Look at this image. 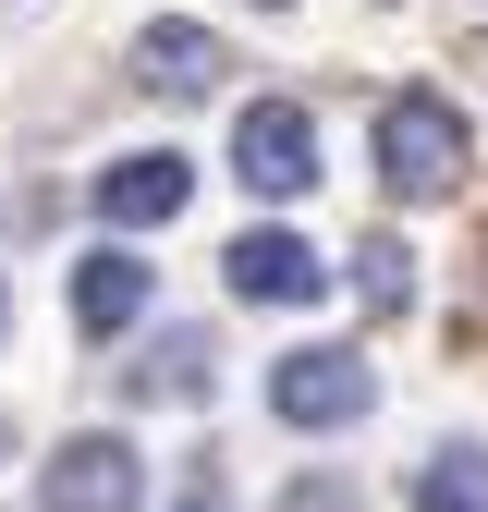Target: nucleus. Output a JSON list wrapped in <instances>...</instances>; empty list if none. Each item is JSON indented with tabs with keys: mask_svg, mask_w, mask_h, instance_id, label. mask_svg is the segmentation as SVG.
I'll list each match as a JSON object with an SVG mask.
<instances>
[{
	"mask_svg": "<svg viewBox=\"0 0 488 512\" xmlns=\"http://www.w3.org/2000/svg\"><path fill=\"white\" fill-rule=\"evenodd\" d=\"M379 183H391V196H452V183H464V110L440 86H403L379 110Z\"/></svg>",
	"mask_w": 488,
	"mask_h": 512,
	"instance_id": "obj_1",
	"label": "nucleus"
},
{
	"mask_svg": "<svg viewBox=\"0 0 488 512\" xmlns=\"http://www.w3.org/2000/svg\"><path fill=\"white\" fill-rule=\"evenodd\" d=\"M37 512H147L135 439H61L49 476H37Z\"/></svg>",
	"mask_w": 488,
	"mask_h": 512,
	"instance_id": "obj_2",
	"label": "nucleus"
},
{
	"mask_svg": "<svg viewBox=\"0 0 488 512\" xmlns=\"http://www.w3.org/2000/svg\"><path fill=\"white\" fill-rule=\"evenodd\" d=\"M232 171L257 183V196H305V183H318V122H305L293 98L232 110Z\"/></svg>",
	"mask_w": 488,
	"mask_h": 512,
	"instance_id": "obj_3",
	"label": "nucleus"
},
{
	"mask_svg": "<svg viewBox=\"0 0 488 512\" xmlns=\"http://www.w3.org/2000/svg\"><path fill=\"white\" fill-rule=\"evenodd\" d=\"M269 403H281V427H354L366 415V366L342 342H305V354L269 366Z\"/></svg>",
	"mask_w": 488,
	"mask_h": 512,
	"instance_id": "obj_4",
	"label": "nucleus"
},
{
	"mask_svg": "<svg viewBox=\"0 0 488 512\" xmlns=\"http://www.w3.org/2000/svg\"><path fill=\"white\" fill-rule=\"evenodd\" d=\"M183 196H196V171H183L171 147L110 159V171H98V220H110V232H171V220H183Z\"/></svg>",
	"mask_w": 488,
	"mask_h": 512,
	"instance_id": "obj_5",
	"label": "nucleus"
},
{
	"mask_svg": "<svg viewBox=\"0 0 488 512\" xmlns=\"http://www.w3.org/2000/svg\"><path fill=\"white\" fill-rule=\"evenodd\" d=\"M220 269H232V293H244V305H318V293H330L318 244H293V232H244Z\"/></svg>",
	"mask_w": 488,
	"mask_h": 512,
	"instance_id": "obj_6",
	"label": "nucleus"
},
{
	"mask_svg": "<svg viewBox=\"0 0 488 512\" xmlns=\"http://www.w3.org/2000/svg\"><path fill=\"white\" fill-rule=\"evenodd\" d=\"M220 74H232V49L208 25H147V49H135V86H159V98H208Z\"/></svg>",
	"mask_w": 488,
	"mask_h": 512,
	"instance_id": "obj_7",
	"label": "nucleus"
},
{
	"mask_svg": "<svg viewBox=\"0 0 488 512\" xmlns=\"http://www.w3.org/2000/svg\"><path fill=\"white\" fill-rule=\"evenodd\" d=\"M74 317H86L98 342H110V330H135V317H147V269H135L122 244H98L86 269H74Z\"/></svg>",
	"mask_w": 488,
	"mask_h": 512,
	"instance_id": "obj_8",
	"label": "nucleus"
},
{
	"mask_svg": "<svg viewBox=\"0 0 488 512\" xmlns=\"http://www.w3.org/2000/svg\"><path fill=\"white\" fill-rule=\"evenodd\" d=\"M135 391H147V403H159V391H171V403H208V330H159V354L135 366Z\"/></svg>",
	"mask_w": 488,
	"mask_h": 512,
	"instance_id": "obj_9",
	"label": "nucleus"
},
{
	"mask_svg": "<svg viewBox=\"0 0 488 512\" xmlns=\"http://www.w3.org/2000/svg\"><path fill=\"white\" fill-rule=\"evenodd\" d=\"M354 293L379 305V317H403V305H415V256H403L391 232H366V244H354Z\"/></svg>",
	"mask_w": 488,
	"mask_h": 512,
	"instance_id": "obj_10",
	"label": "nucleus"
},
{
	"mask_svg": "<svg viewBox=\"0 0 488 512\" xmlns=\"http://www.w3.org/2000/svg\"><path fill=\"white\" fill-rule=\"evenodd\" d=\"M415 512H488V452H440L415 476Z\"/></svg>",
	"mask_w": 488,
	"mask_h": 512,
	"instance_id": "obj_11",
	"label": "nucleus"
},
{
	"mask_svg": "<svg viewBox=\"0 0 488 512\" xmlns=\"http://www.w3.org/2000/svg\"><path fill=\"white\" fill-rule=\"evenodd\" d=\"M0 317H13V305H0Z\"/></svg>",
	"mask_w": 488,
	"mask_h": 512,
	"instance_id": "obj_12",
	"label": "nucleus"
},
{
	"mask_svg": "<svg viewBox=\"0 0 488 512\" xmlns=\"http://www.w3.org/2000/svg\"><path fill=\"white\" fill-rule=\"evenodd\" d=\"M196 512H208V500H196Z\"/></svg>",
	"mask_w": 488,
	"mask_h": 512,
	"instance_id": "obj_13",
	"label": "nucleus"
}]
</instances>
